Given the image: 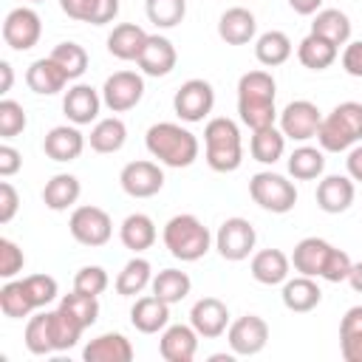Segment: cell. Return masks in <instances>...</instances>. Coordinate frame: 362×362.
<instances>
[{
	"label": "cell",
	"instance_id": "1",
	"mask_svg": "<svg viewBox=\"0 0 362 362\" xmlns=\"http://www.w3.org/2000/svg\"><path fill=\"white\" fill-rule=\"evenodd\" d=\"M274 96H277V82L269 71H263V68L246 71L238 79V116H240V122L249 130L272 127L277 119Z\"/></svg>",
	"mask_w": 362,
	"mask_h": 362
},
{
	"label": "cell",
	"instance_id": "2",
	"mask_svg": "<svg viewBox=\"0 0 362 362\" xmlns=\"http://www.w3.org/2000/svg\"><path fill=\"white\" fill-rule=\"evenodd\" d=\"M144 144H147V153L153 158H158V164L173 167V170L189 167L201 150L195 133H189L187 127H181L175 122H156L147 130Z\"/></svg>",
	"mask_w": 362,
	"mask_h": 362
},
{
	"label": "cell",
	"instance_id": "3",
	"mask_svg": "<svg viewBox=\"0 0 362 362\" xmlns=\"http://www.w3.org/2000/svg\"><path fill=\"white\" fill-rule=\"evenodd\" d=\"M204 158L215 173H235L243 164V141L240 127L226 119L215 116L204 127Z\"/></svg>",
	"mask_w": 362,
	"mask_h": 362
},
{
	"label": "cell",
	"instance_id": "4",
	"mask_svg": "<svg viewBox=\"0 0 362 362\" xmlns=\"http://www.w3.org/2000/svg\"><path fill=\"white\" fill-rule=\"evenodd\" d=\"M161 240L167 246V252L181 260V263H195L201 260L209 246H212V235L209 229L204 226L201 218L189 215V212H181V215H173L167 223H164V232H161Z\"/></svg>",
	"mask_w": 362,
	"mask_h": 362
},
{
	"label": "cell",
	"instance_id": "5",
	"mask_svg": "<svg viewBox=\"0 0 362 362\" xmlns=\"http://www.w3.org/2000/svg\"><path fill=\"white\" fill-rule=\"evenodd\" d=\"M317 141L325 153H345L362 141V102H339L328 116H322Z\"/></svg>",
	"mask_w": 362,
	"mask_h": 362
},
{
	"label": "cell",
	"instance_id": "6",
	"mask_svg": "<svg viewBox=\"0 0 362 362\" xmlns=\"http://www.w3.org/2000/svg\"><path fill=\"white\" fill-rule=\"evenodd\" d=\"M249 195L260 209L274 212V215H286L297 204V187L286 175L272 173V170H260L249 178Z\"/></svg>",
	"mask_w": 362,
	"mask_h": 362
},
{
	"label": "cell",
	"instance_id": "7",
	"mask_svg": "<svg viewBox=\"0 0 362 362\" xmlns=\"http://www.w3.org/2000/svg\"><path fill=\"white\" fill-rule=\"evenodd\" d=\"M68 229H71V238L82 246H105L113 235V221L110 215L102 209V206H93V204H85V206H76L68 218Z\"/></svg>",
	"mask_w": 362,
	"mask_h": 362
},
{
	"label": "cell",
	"instance_id": "8",
	"mask_svg": "<svg viewBox=\"0 0 362 362\" xmlns=\"http://www.w3.org/2000/svg\"><path fill=\"white\" fill-rule=\"evenodd\" d=\"M212 107H215V88L206 79H187L173 96V110L187 124L204 122L212 113Z\"/></svg>",
	"mask_w": 362,
	"mask_h": 362
},
{
	"label": "cell",
	"instance_id": "9",
	"mask_svg": "<svg viewBox=\"0 0 362 362\" xmlns=\"http://www.w3.org/2000/svg\"><path fill=\"white\" fill-rule=\"evenodd\" d=\"M255 243H257V232H255V226H252L246 218H240V215L226 218V221L218 226V232H215V249H218V255H221L223 260H232V263L246 260V257L252 255Z\"/></svg>",
	"mask_w": 362,
	"mask_h": 362
},
{
	"label": "cell",
	"instance_id": "10",
	"mask_svg": "<svg viewBox=\"0 0 362 362\" xmlns=\"http://www.w3.org/2000/svg\"><path fill=\"white\" fill-rule=\"evenodd\" d=\"M144 96V79L136 71H116L102 85V102L113 113L133 110Z\"/></svg>",
	"mask_w": 362,
	"mask_h": 362
},
{
	"label": "cell",
	"instance_id": "11",
	"mask_svg": "<svg viewBox=\"0 0 362 362\" xmlns=\"http://www.w3.org/2000/svg\"><path fill=\"white\" fill-rule=\"evenodd\" d=\"M226 339L235 356H255L269 342V322L257 314H243L226 328Z\"/></svg>",
	"mask_w": 362,
	"mask_h": 362
},
{
	"label": "cell",
	"instance_id": "12",
	"mask_svg": "<svg viewBox=\"0 0 362 362\" xmlns=\"http://www.w3.org/2000/svg\"><path fill=\"white\" fill-rule=\"evenodd\" d=\"M320 122H322V113L314 102L308 99H294L288 102L283 110H280V130L286 139L291 141H308V139H317V130H320Z\"/></svg>",
	"mask_w": 362,
	"mask_h": 362
},
{
	"label": "cell",
	"instance_id": "13",
	"mask_svg": "<svg viewBox=\"0 0 362 362\" xmlns=\"http://www.w3.org/2000/svg\"><path fill=\"white\" fill-rule=\"evenodd\" d=\"M40 34H42V20L34 8L28 6H20V8H11L3 20V40L8 48L14 51H28L40 42Z\"/></svg>",
	"mask_w": 362,
	"mask_h": 362
},
{
	"label": "cell",
	"instance_id": "14",
	"mask_svg": "<svg viewBox=\"0 0 362 362\" xmlns=\"http://www.w3.org/2000/svg\"><path fill=\"white\" fill-rule=\"evenodd\" d=\"M119 184L130 198H153L164 187V170L156 161L139 158V161H130L122 167Z\"/></svg>",
	"mask_w": 362,
	"mask_h": 362
},
{
	"label": "cell",
	"instance_id": "15",
	"mask_svg": "<svg viewBox=\"0 0 362 362\" xmlns=\"http://www.w3.org/2000/svg\"><path fill=\"white\" fill-rule=\"evenodd\" d=\"M102 93L85 82H76L74 88L65 90V99H62V113L68 116L71 124L82 127V124H90V122H99V107H102Z\"/></svg>",
	"mask_w": 362,
	"mask_h": 362
},
{
	"label": "cell",
	"instance_id": "16",
	"mask_svg": "<svg viewBox=\"0 0 362 362\" xmlns=\"http://www.w3.org/2000/svg\"><path fill=\"white\" fill-rule=\"evenodd\" d=\"M189 325L198 331L204 339H218L229 328V308L218 297H201L189 308Z\"/></svg>",
	"mask_w": 362,
	"mask_h": 362
},
{
	"label": "cell",
	"instance_id": "17",
	"mask_svg": "<svg viewBox=\"0 0 362 362\" xmlns=\"http://www.w3.org/2000/svg\"><path fill=\"white\" fill-rule=\"evenodd\" d=\"M175 62H178V51L161 34H150L144 48H141V54H139V59H136V65L147 76H167L175 68Z\"/></svg>",
	"mask_w": 362,
	"mask_h": 362
},
{
	"label": "cell",
	"instance_id": "18",
	"mask_svg": "<svg viewBox=\"0 0 362 362\" xmlns=\"http://www.w3.org/2000/svg\"><path fill=\"white\" fill-rule=\"evenodd\" d=\"M42 150H45V156H48L51 161H62V164H65V161H74V158L82 156V150H85V136L79 133L76 124H57V127H51V130L45 133Z\"/></svg>",
	"mask_w": 362,
	"mask_h": 362
},
{
	"label": "cell",
	"instance_id": "19",
	"mask_svg": "<svg viewBox=\"0 0 362 362\" xmlns=\"http://www.w3.org/2000/svg\"><path fill=\"white\" fill-rule=\"evenodd\" d=\"M198 351V331L192 325H167L158 339V354L167 362H192Z\"/></svg>",
	"mask_w": 362,
	"mask_h": 362
},
{
	"label": "cell",
	"instance_id": "20",
	"mask_svg": "<svg viewBox=\"0 0 362 362\" xmlns=\"http://www.w3.org/2000/svg\"><path fill=\"white\" fill-rule=\"evenodd\" d=\"M356 187L351 175H325L317 184V206L328 215H339L354 204Z\"/></svg>",
	"mask_w": 362,
	"mask_h": 362
},
{
	"label": "cell",
	"instance_id": "21",
	"mask_svg": "<svg viewBox=\"0 0 362 362\" xmlns=\"http://www.w3.org/2000/svg\"><path fill=\"white\" fill-rule=\"evenodd\" d=\"M257 34V20L249 8L243 6H232L221 14L218 20V37L226 42V45H246L252 42Z\"/></svg>",
	"mask_w": 362,
	"mask_h": 362
},
{
	"label": "cell",
	"instance_id": "22",
	"mask_svg": "<svg viewBox=\"0 0 362 362\" xmlns=\"http://www.w3.org/2000/svg\"><path fill=\"white\" fill-rule=\"evenodd\" d=\"M130 322L141 334H158L170 325V303H164L156 294L139 297L130 308Z\"/></svg>",
	"mask_w": 362,
	"mask_h": 362
},
{
	"label": "cell",
	"instance_id": "23",
	"mask_svg": "<svg viewBox=\"0 0 362 362\" xmlns=\"http://www.w3.org/2000/svg\"><path fill=\"white\" fill-rule=\"evenodd\" d=\"M82 359L85 362H130L133 359V345H130V339L124 334L107 331V334L93 337L85 345Z\"/></svg>",
	"mask_w": 362,
	"mask_h": 362
},
{
	"label": "cell",
	"instance_id": "24",
	"mask_svg": "<svg viewBox=\"0 0 362 362\" xmlns=\"http://www.w3.org/2000/svg\"><path fill=\"white\" fill-rule=\"evenodd\" d=\"M252 277L263 286H283L288 280V272H291V257L280 249H260L252 263Z\"/></svg>",
	"mask_w": 362,
	"mask_h": 362
},
{
	"label": "cell",
	"instance_id": "25",
	"mask_svg": "<svg viewBox=\"0 0 362 362\" xmlns=\"http://www.w3.org/2000/svg\"><path fill=\"white\" fill-rule=\"evenodd\" d=\"M71 79L65 76V71L51 59V57H42V59H34L25 71V85L40 93V96H54L59 93Z\"/></svg>",
	"mask_w": 362,
	"mask_h": 362
},
{
	"label": "cell",
	"instance_id": "26",
	"mask_svg": "<svg viewBox=\"0 0 362 362\" xmlns=\"http://www.w3.org/2000/svg\"><path fill=\"white\" fill-rule=\"evenodd\" d=\"M331 243L322 240V238H303L294 252H291V266L297 274H305V277H320L322 274V266L331 255Z\"/></svg>",
	"mask_w": 362,
	"mask_h": 362
},
{
	"label": "cell",
	"instance_id": "27",
	"mask_svg": "<svg viewBox=\"0 0 362 362\" xmlns=\"http://www.w3.org/2000/svg\"><path fill=\"white\" fill-rule=\"evenodd\" d=\"M280 297H283V305H286L288 311L305 314V311H311V308L320 305L322 291H320V286L314 283V277L297 274V277H288V280L283 283V294H280Z\"/></svg>",
	"mask_w": 362,
	"mask_h": 362
},
{
	"label": "cell",
	"instance_id": "28",
	"mask_svg": "<svg viewBox=\"0 0 362 362\" xmlns=\"http://www.w3.org/2000/svg\"><path fill=\"white\" fill-rule=\"evenodd\" d=\"M147 37H150V34H147L141 25H136V23H119V25L107 34V51H110L116 59H124V62L139 59V54H141Z\"/></svg>",
	"mask_w": 362,
	"mask_h": 362
},
{
	"label": "cell",
	"instance_id": "29",
	"mask_svg": "<svg viewBox=\"0 0 362 362\" xmlns=\"http://www.w3.org/2000/svg\"><path fill=\"white\" fill-rule=\"evenodd\" d=\"M79 195H82V184H79V178L71 175V173H57V175L45 184V189H42V201H45V206H48L51 212H65V209H71V206L79 201Z\"/></svg>",
	"mask_w": 362,
	"mask_h": 362
},
{
	"label": "cell",
	"instance_id": "30",
	"mask_svg": "<svg viewBox=\"0 0 362 362\" xmlns=\"http://www.w3.org/2000/svg\"><path fill=\"white\" fill-rule=\"evenodd\" d=\"M156 223H153V218L150 215H144V212H133V215H127L124 221H122V226H119V240L124 243V249H130V252H144V249H150L153 243H156Z\"/></svg>",
	"mask_w": 362,
	"mask_h": 362
},
{
	"label": "cell",
	"instance_id": "31",
	"mask_svg": "<svg viewBox=\"0 0 362 362\" xmlns=\"http://www.w3.org/2000/svg\"><path fill=\"white\" fill-rule=\"evenodd\" d=\"M88 141H90V150H96V153H102V156L119 153V150L124 147V141H127V124H124L119 116L99 119V122H93Z\"/></svg>",
	"mask_w": 362,
	"mask_h": 362
},
{
	"label": "cell",
	"instance_id": "32",
	"mask_svg": "<svg viewBox=\"0 0 362 362\" xmlns=\"http://www.w3.org/2000/svg\"><path fill=\"white\" fill-rule=\"evenodd\" d=\"M337 54H339V48L334 42H328L325 37L314 34V31L308 37H303L300 45H297V59L308 71H325V68H331L334 59H337Z\"/></svg>",
	"mask_w": 362,
	"mask_h": 362
},
{
	"label": "cell",
	"instance_id": "33",
	"mask_svg": "<svg viewBox=\"0 0 362 362\" xmlns=\"http://www.w3.org/2000/svg\"><path fill=\"white\" fill-rule=\"evenodd\" d=\"M291 51H294V48H291L288 34H286V31H277V28L263 31V34L255 40V57H257V62L266 65V68L283 65V62L291 57Z\"/></svg>",
	"mask_w": 362,
	"mask_h": 362
},
{
	"label": "cell",
	"instance_id": "34",
	"mask_svg": "<svg viewBox=\"0 0 362 362\" xmlns=\"http://www.w3.org/2000/svg\"><path fill=\"white\" fill-rule=\"evenodd\" d=\"M339 351L345 362H362V305H351L339 320Z\"/></svg>",
	"mask_w": 362,
	"mask_h": 362
},
{
	"label": "cell",
	"instance_id": "35",
	"mask_svg": "<svg viewBox=\"0 0 362 362\" xmlns=\"http://www.w3.org/2000/svg\"><path fill=\"white\" fill-rule=\"evenodd\" d=\"M311 31L325 37L328 42H334L339 48V45H345L351 40V20L339 8H320L314 14V20H311Z\"/></svg>",
	"mask_w": 362,
	"mask_h": 362
},
{
	"label": "cell",
	"instance_id": "36",
	"mask_svg": "<svg viewBox=\"0 0 362 362\" xmlns=\"http://www.w3.org/2000/svg\"><path fill=\"white\" fill-rule=\"evenodd\" d=\"M249 153H252V158L260 161V164H274V161H280L283 153H286V136H283V130H277L274 124H272V127L252 130Z\"/></svg>",
	"mask_w": 362,
	"mask_h": 362
},
{
	"label": "cell",
	"instance_id": "37",
	"mask_svg": "<svg viewBox=\"0 0 362 362\" xmlns=\"http://www.w3.org/2000/svg\"><path fill=\"white\" fill-rule=\"evenodd\" d=\"M150 283H153V266H150V260H144V257H130V260L124 263V269L119 272V277H116V294H122V297H136V294H141Z\"/></svg>",
	"mask_w": 362,
	"mask_h": 362
},
{
	"label": "cell",
	"instance_id": "38",
	"mask_svg": "<svg viewBox=\"0 0 362 362\" xmlns=\"http://www.w3.org/2000/svg\"><path fill=\"white\" fill-rule=\"evenodd\" d=\"M150 288H153V294L161 297L164 303L175 305V303H181V300L189 294L192 280H189V274L181 272V269H161L158 274H153Z\"/></svg>",
	"mask_w": 362,
	"mask_h": 362
},
{
	"label": "cell",
	"instance_id": "39",
	"mask_svg": "<svg viewBox=\"0 0 362 362\" xmlns=\"http://www.w3.org/2000/svg\"><path fill=\"white\" fill-rule=\"evenodd\" d=\"M325 150L320 147H311V144H300L291 156H288V175L297 178V181H314L322 175L325 170Z\"/></svg>",
	"mask_w": 362,
	"mask_h": 362
},
{
	"label": "cell",
	"instance_id": "40",
	"mask_svg": "<svg viewBox=\"0 0 362 362\" xmlns=\"http://www.w3.org/2000/svg\"><path fill=\"white\" fill-rule=\"evenodd\" d=\"M48 314H51L54 351H68V348H74V345L79 342V337H82L85 325H82L74 314H68L62 305H57V308H54V311H48Z\"/></svg>",
	"mask_w": 362,
	"mask_h": 362
},
{
	"label": "cell",
	"instance_id": "41",
	"mask_svg": "<svg viewBox=\"0 0 362 362\" xmlns=\"http://www.w3.org/2000/svg\"><path fill=\"white\" fill-rule=\"evenodd\" d=\"M25 348L34 354V356H48V354H57L54 351V337H51V314L48 311H40L34 317H28L25 322Z\"/></svg>",
	"mask_w": 362,
	"mask_h": 362
},
{
	"label": "cell",
	"instance_id": "42",
	"mask_svg": "<svg viewBox=\"0 0 362 362\" xmlns=\"http://www.w3.org/2000/svg\"><path fill=\"white\" fill-rule=\"evenodd\" d=\"M0 311L11 320H23L31 311H37L23 280H6V286L0 288Z\"/></svg>",
	"mask_w": 362,
	"mask_h": 362
},
{
	"label": "cell",
	"instance_id": "43",
	"mask_svg": "<svg viewBox=\"0 0 362 362\" xmlns=\"http://www.w3.org/2000/svg\"><path fill=\"white\" fill-rule=\"evenodd\" d=\"M48 57L65 71L68 79H79L88 71V51L79 42H71V40L68 42H59V45H54V51Z\"/></svg>",
	"mask_w": 362,
	"mask_h": 362
},
{
	"label": "cell",
	"instance_id": "44",
	"mask_svg": "<svg viewBox=\"0 0 362 362\" xmlns=\"http://www.w3.org/2000/svg\"><path fill=\"white\" fill-rule=\"evenodd\" d=\"M144 11L156 28H175L187 17V0H147Z\"/></svg>",
	"mask_w": 362,
	"mask_h": 362
},
{
	"label": "cell",
	"instance_id": "45",
	"mask_svg": "<svg viewBox=\"0 0 362 362\" xmlns=\"http://www.w3.org/2000/svg\"><path fill=\"white\" fill-rule=\"evenodd\" d=\"M59 305L68 311V314H74L85 328H90L96 320H99V297H93V294H85V291H71V294H65L62 300H59Z\"/></svg>",
	"mask_w": 362,
	"mask_h": 362
},
{
	"label": "cell",
	"instance_id": "46",
	"mask_svg": "<svg viewBox=\"0 0 362 362\" xmlns=\"http://www.w3.org/2000/svg\"><path fill=\"white\" fill-rule=\"evenodd\" d=\"M25 124H28V116H25L23 105L14 99H0V136L14 139L25 130Z\"/></svg>",
	"mask_w": 362,
	"mask_h": 362
},
{
	"label": "cell",
	"instance_id": "47",
	"mask_svg": "<svg viewBox=\"0 0 362 362\" xmlns=\"http://www.w3.org/2000/svg\"><path fill=\"white\" fill-rule=\"evenodd\" d=\"M23 283H25V288L31 294L34 308H45L59 294V286H57V280L51 274H28V277H23Z\"/></svg>",
	"mask_w": 362,
	"mask_h": 362
},
{
	"label": "cell",
	"instance_id": "48",
	"mask_svg": "<svg viewBox=\"0 0 362 362\" xmlns=\"http://www.w3.org/2000/svg\"><path fill=\"white\" fill-rule=\"evenodd\" d=\"M107 283H110V277H107V272L102 266H82L74 274V288L85 291V294H93V297H99L107 288Z\"/></svg>",
	"mask_w": 362,
	"mask_h": 362
},
{
	"label": "cell",
	"instance_id": "49",
	"mask_svg": "<svg viewBox=\"0 0 362 362\" xmlns=\"http://www.w3.org/2000/svg\"><path fill=\"white\" fill-rule=\"evenodd\" d=\"M25 266V255L23 249L8 240V238H0V277L3 280H14Z\"/></svg>",
	"mask_w": 362,
	"mask_h": 362
},
{
	"label": "cell",
	"instance_id": "50",
	"mask_svg": "<svg viewBox=\"0 0 362 362\" xmlns=\"http://www.w3.org/2000/svg\"><path fill=\"white\" fill-rule=\"evenodd\" d=\"M351 266H354V260L348 257V252H342V249H331V255H328V260H325V266H322V280H328V283H342V280H348V274H351Z\"/></svg>",
	"mask_w": 362,
	"mask_h": 362
},
{
	"label": "cell",
	"instance_id": "51",
	"mask_svg": "<svg viewBox=\"0 0 362 362\" xmlns=\"http://www.w3.org/2000/svg\"><path fill=\"white\" fill-rule=\"evenodd\" d=\"M59 8H62L71 20H79V23H90V25H93L99 0H59Z\"/></svg>",
	"mask_w": 362,
	"mask_h": 362
},
{
	"label": "cell",
	"instance_id": "52",
	"mask_svg": "<svg viewBox=\"0 0 362 362\" xmlns=\"http://www.w3.org/2000/svg\"><path fill=\"white\" fill-rule=\"evenodd\" d=\"M17 209H20V195H17V189H14L8 181H3V184H0V223H8V221L17 215Z\"/></svg>",
	"mask_w": 362,
	"mask_h": 362
},
{
	"label": "cell",
	"instance_id": "53",
	"mask_svg": "<svg viewBox=\"0 0 362 362\" xmlns=\"http://www.w3.org/2000/svg\"><path fill=\"white\" fill-rule=\"evenodd\" d=\"M342 68H345L348 76L362 79V40L345 45V51H342Z\"/></svg>",
	"mask_w": 362,
	"mask_h": 362
},
{
	"label": "cell",
	"instance_id": "54",
	"mask_svg": "<svg viewBox=\"0 0 362 362\" xmlns=\"http://www.w3.org/2000/svg\"><path fill=\"white\" fill-rule=\"evenodd\" d=\"M20 167H23L20 150L11 147V144H0V175H3V178H11Z\"/></svg>",
	"mask_w": 362,
	"mask_h": 362
},
{
	"label": "cell",
	"instance_id": "55",
	"mask_svg": "<svg viewBox=\"0 0 362 362\" xmlns=\"http://www.w3.org/2000/svg\"><path fill=\"white\" fill-rule=\"evenodd\" d=\"M345 170L354 181H362V144H354L348 150V158H345Z\"/></svg>",
	"mask_w": 362,
	"mask_h": 362
},
{
	"label": "cell",
	"instance_id": "56",
	"mask_svg": "<svg viewBox=\"0 0 362 362\" xmlns=\"http://www.w3.org/2000/svg\"><path fill=\"white\" fill-rule=\"evenodd\" d=\"M288 6H291L297 14H303V17H311V14H317V11H320L322 0H288Z\"/></svg>",
	"mask_w": 362,
	"mask_h": 362
},
{
	"label": "cell",
	"instance_id": "57",
	"mask_svg": "<svg viewBox=\"0 0 362 362\" xmlns=\"http://www.w3.org/2000/svg\"><path fill=\"white\" fill-rule=\"evenodd\" d=\"M348 283H351V288H354V291H359V294H362V260L351 266V274H348Z\"/></svg>",
	"mask_w": 362,
	"mask_h": 362
},
{
	"label": "cell",
	"instance_id": "58",
	"mask_svg": "<svg viewBox=\"0 0 362 362\" xmlns=\"http://www.w3.org/2000/svg\"><path fill=\"white\" fill-rule=\"evenodd\" d=\"M0 74H3V85H0V93H8L11 90V82H14V74H11V65L3 59L0 62Z\"/></svg>",
	"mask_w": 362,
	"mask_h": 362
},
{
	"label": "cell",
	"instance_id": "59",
	"mask_svg": "<svg viewBox=\"0 0 362 362\" xmlns=\"http://www.w3.org/2000/svg\"><path fill=\"white\" fill-rule=\"evenodd\" d=\"M31 3H42V0H31Z\"/></svg>",
	"mask_w": 362,
	"mask_h": 362
}]
</instances>
